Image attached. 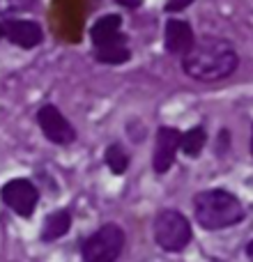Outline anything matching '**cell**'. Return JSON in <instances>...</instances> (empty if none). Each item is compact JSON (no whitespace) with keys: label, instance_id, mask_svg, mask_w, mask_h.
<instances>
[{"label":"cell","instance_id":"obj_2","mask_svg":"<svg viewBox=\"0 0 253 262\" xmlns=\"http://www.w3.org/2000/svg\"><path fill=\"white\" fill-rule=\"evenodd\" d=\"M196 221L205 230H223L244 219V207L240 198L226 189H207L200 191L194 198Z\"/></svg>","mask_w":253,"mask_h":262},{"label":"cell","instance_id":"obj_1","mask_svg":"<svg viewBox=\"0 0 253 262\" xmlns=\"http://www.w3.org/2000/svg\"><path fill=\"white\" fill-rule=\"evenodd\" d=\"M240 69L235 44L223 37L205 35L182 58V72L198 83H221Z\"/></svg>","mask_w":253,"mask_h":262},{"label":"cell","instance_id":"obj_4","mask_svg":"<svg viewBox=\"0 0 253 262\" xmlns=\"http://www.w3.org/2000/svg\"><path fill=\"white\" fill-rule=\"evenodd\" d=\"M122 228L115 223H106L83 244V262H115L118 255L122 253Z\"/></svg>","mask_w":253,"mask_h":262},{"label":"cell","instance_id":"obj_8","mask_svg":"<svg viewBox=\"0 0 253 262\" xmlns=\"http://www.w3.org/2000/svg\"><path fill=\"white\" fill-rule=\"evenodd\" d=\"M196 44V32L191 28L189 21L184 18L171 16L163 26V49L166 53L177 55V58H184Z\"/></svg>","mask_w":253,"mask_h":262},{"label":"cell","instance_id":"obj_18","mask_svg":"<svg viewBox=\"0 0 253 262\" xmlns=\"http://www.w3.org/2000/svg\"><path fill=\"white\" fill-rule=\"evenodd\" d=\"M246 255H249V258L253 260V242H251V244H249V246H246Z\"/></svg>","mask_w":253,"mask_h":262},{"label":"cell","instance_id":"obj_17","mask_svg":"<svg viewBox=\"0 0 253 262\" xmlns=\"http://www.w3.org/2000/svg\"><path fill=\"white\" fill-rule=\"evenodd\" d=\"M115 3L122 5V7H126V9H134V7H140L143 0H115Z\"/></svg>","mask_w":253,"mask_h":262},{"label":"cell","instance_id":"obj_15","mask_svg":"<svg viewBox=\"0 0 253 262\" xmlns=\"http://www.w3.org/2000/svg\"><path fill=\"white\" fill-rule=\"evenodd\" d=\"M37 0H0V18H14L18 14L30 12Z\"/></svg>","mask_w":253,"mask_h":262},{"label":"cell","instance_id":"obj_20","mask_svg":"<svg viewBox=\"0 0 253 262\" xmlns=\"http://www.w3.org/2000/svg\"><path fill=\"white\" fill-rule=\"evenodd\" d=\"M3 37H5V35H3V26H0V39H3Z\"/></svg>","mask_w":253,"mask_h":262},{"label":"cell","instance_id":"obj_14","mask_svg":"<svg viewBox=\"0 0 253 262\" xmlns=\"http://www.w3.org/2000/svg\"><path fill=\"white\" fill-rule=\"evenodd\" d=\"M104 161H106V166L111 168V172H115V175H124L126 168H129V154H126V149L120 143H113V145L106 147Z\"/></svg>","mask_w":253,"mask_h":262},{"label":"cell","instance_id":"obj_11","mask_svg":"<svg viewBox=\"0 0 253 262\" xmlns=\"http://www.w3.org/2000/svg\"><path fill=\"white\" fill-rule=\"evenodd\" d=\"M72 228V216L69 212L60 209V212H53L44 223V230H41V239L44 242H55L60 237H65Z\"/></svg>","mask_w":253,"mask_h":262},{"label":"cell","instance_id":"obj_19","mask_svg":"<svg viewBox=\"0 0 253 262\" xmlns=\"http://www.w3.org/2000/svg\"><path fill=\"white\" fill-rule=\"evenodd\" d=\"M251 154H253V127H251Z\"/></svg>","mask_w":253,"mask_h":262},{"label":"cell","instance_id":"obj_5","mask_svg":"<svg viewBox=\"0 0 253 262\" xmlns=\"http://www.w3.org/2000/svg\"><path fill=\"white\" fill-rule=\"evenodd\" d=\"M0 198L3 203L12 209L14 214L28 219L32 216L37 207V200H39V191L32 184L30 180H23V177H16V180H9L7 184L0 189Z\"/></svg>","mask_w":253,"mask_h":262},{"label":"cell","instance_id":"obj_12","mask_svg":"<svg viewBox=\"0 0 253 262\" xmlns=\"http://www.w3.org/2000/svg\"><path fill=\"white\" fill-rule=\"evenodd\" d=\"M205 145H207V131H205V127H200V124L198 127H191L189 131H184L180 136V149L191 159L200 157Z\"/></svg>","mask_w":253,"mask_h":262},{"label":"cell","instance_id":"obj_3","mask_svg":"<svg viewBox=\"0 0 253 262\" xmlns=\"http://www.w3.org/2000/svg\"><path fill=\"white\" fill-rule=\"evenodd\" d=\"M152 232L154 242L168 253L184 251L191 242V226L184 214H180L177 209H161L154 219Z\"/></svg>","mask_w":253,"mask_h":262},{"label":"cell","instance_id":"obj_6","mask_svg":"<svg viewBox=\"0 0 253 262\" xmlns=\"http://www.w3.org/2000/svg\"><path fill=\"white\" fill-rule=\"evenodd\" d=\"M37 124H39L41 134L55 145H69L76 140V129L62 115V111L55 104H44L37 111Z\"/></svg>","mask_w":253,"mask_h":262},{"label":"cell","instance_id":"obj_10","mask_svg":"<svg viewBox=\"0 0 253 262\" xmlns=\"http://www.w3.org/2000/svg\"><path fill=\"white\" fill-rule=\"evenodd\" d=\"M90 41L95 49L113 44H126V35L122 32V16L120 14H104L90 28Z\"/></svg>","mask_w":253,"mask_h":262},{"label":"cell","instance_id":"obj_9","mask_svg":"<svg viewBox=\"0 0 253 262\" xmlns=\"http://www.w3.org/2000/svg\"><path fill=\"white\" fill-rule=\"evenodd\" d=\"M0 26L7 41H12L18 49H35L44 41V30L32 18H5Z\"/></svg>","mask_w":253,"mask_h":262},{"label":"cell","instance_id":"obj_7","mask_svg":"<svg viewBox=\"0 0 253 262\" xmlns=\"http://www.w3.org/2000/svg\"><path fill=\"white\" fill-rule=\"evenodd\" d=\"M180 136L182 131L175 127H159L157 138H154V152H152V168L154 172L163 175L173 168L175 157L180 152Z\"/></svg>","mask_w":253,"mask_h":262},{"label":"cell","instance_id":"obj_13","mask_svg":"<svg viewBox=\"0 0 253 262\" xmlns=\"http://www.w3.org/2000/svg\"><path fill=\"white\" fill-rule=\"evenodd\" d=\"M95 60L101 64H111V67H120L131 60V49L126 44H113V46H101L95 49Z\"/></svg>","mask_w":253,"mask_h":262},{"label":"cell","instance_id":"obj_16","mask_svg":"<svg viewBox=\"0 0 253 262\" xmlns=\"http://www.w3.org/2000/svg\"><path fill=\"white\" fill-rule=\"evenodd\" d=\"M196 0H168L166 5H163V12L166 14H177V12H184L186 7H191Z\"/></svg>","mask_w":253,"mask_h":262}]
</instances>
